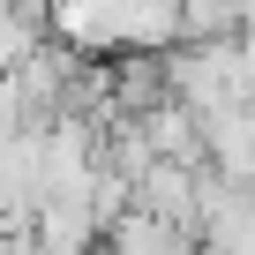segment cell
Instances as JSON below:
<instances>
[{
  "label": "cell",
  "mask_w": 255,
  "mask_h": 255,
  "mask_svg": "<svg viewBox=\"0 0 255 255\" xmlns=\"http://www.w3.org/2000/svg\"><path fill=\"white\" fill-rule=\"evenodd\" d=\"M233 30H255V0H233Z\"/></svg>",
  "instance_id": "1"
}]
</instances>
